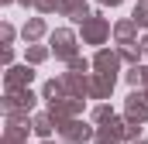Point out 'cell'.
Returning a JSON list of instances; mask_svg holds the SVG:
<instances>
[]
</instances>
